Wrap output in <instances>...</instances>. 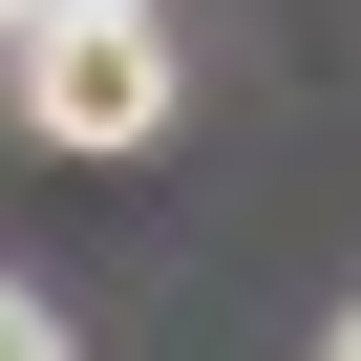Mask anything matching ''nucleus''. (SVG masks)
<instances>
[{
	"mask_svg": "<svg viewBox=\"0 0 361 361\" xmlns=\"http://www.w3.org/2000/svg\"><path fill=\"white\" fill-rule=\"evenodd\" d=\"M22 128L43 149H149L170 128V22L149 0H43L22 22Z\"/></svg>",
	"mask_w": 361,
	"mask_h": 361,
	"instance_id": "f257e3e1",
	"label": "nucleus"
},
{
	"mask_svg": "<svg viewBox=\"0 0 361 361\" xmlns=\"http://www.w3.org/2000/svg\"><path fill=\"white\" fill-rule=\"evenodd\" d=\"M0 361H85V340H64V298H22V276H0Z\"/></svg>",
	"mask_w": 361,
	"mask_h": 361,
	"instance_id": "f03ea898",
	"label": "nucleus"
},
{
	"mask_svg": "<svg viewBox=\"0 0 361 361\" xmlns=\"http://www.w3.org/2000/svg\"><path fill=\"white\" fill-rule=\"evenodd\" d=\"M319 361H361V298H340V319H319Z\"/></svg>",
	"mask_w": 361,
	"mask_h": 361,
	"instance_id": "7ed1b4c3",
	"label": "nucleus"
},
{
	"mask_svg": "<svg viewBox=\"0 0 361 361\" xmlns=\"http://www.w3.org/2000/svg\"><path fill=\"white\" fill-rule=\"evenodd\" d=\"M0 43H22V0H0Z\"/></svg>",
	"mask_w": 361,
	"mask_h": 361,
	"instance_id": "20e7f679",
	"label": "nucleus"
},
{
	"mask_svg": "<svg viewBox=\"0 0 361 361\" xmlns=\"http://www.w3.org/2000/svg\"><path fill=\"white\" fill-rule=\"evenodd\" d=\"M22 22H43V0H22Z\"/></svg>",
	"mask_w": 361,
	"mask_h": 361,
	"instance_id": "39448f33",
	"label": "nucleus"
}]
</instances>
